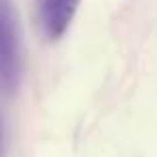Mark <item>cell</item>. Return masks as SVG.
<instances>
[{
  "label": "cell",
  "instance_id": "cell-3",
  "mask_svg": "<svg viewBox=\"0 0 157 157\" xmlns=\"http://www.w3.org/2000/svg\"><path fill=\"white\" fill-rule=\"evenodd\" d=\"M0 140H2V129H0Z\"/></svg>",
  "mask_w": 157,
  "mask_h": 157
},
{
  "label": "cell",
  "instance_id": "cell-1",
  "mask_svg": "<svg viewBox=\"0 0 157 157\" xmlns=\"http://www.w3.org/2000/svg\"><path fill=\"white\" fill-rule=\"evenodd\" d=\"M22 33L13 0H0V93L13 95L22 80Z\"/></svg>",
  "mask_w": 157,
  "mask_h": 157
},
{
  "label": "cell",
  "instance_id": "cell-2",
  "mask_svg": "<svg viewBox=\"0 0 157 157\" xmlns=\"http://www.w3.org/2000/svg\"><path fill=\"white\" fill-rule=\"evenodd\" d=\"M82 0H35V20L39 35L56 43L60 41L73 24V17Z\"/></svg>",
  "mask_w": 157,
  "mask_h": 157
}]
</instances>
